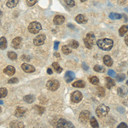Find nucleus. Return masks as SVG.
Returning <instances> with one entry per match:
<instances>
[{
    "instance_id": "nucleus-1",
    "label": "nucleus",
    "mask_w": 128,
    "mask_h": 128,
    "mask_svg": "<svg viewBox=\"0 0 128 128\" xmlns=\"http://www.w3.org/2000/svg\"><path fill=\"white\" fill-rule=\"evenodd\" d=\"M96 44L99 48L102 50H110L113 48L114 42L112 40H109V38H102V40H99Z\"/></svg>"
},
{
    "instance_id": "nucleus-2",
    "label": "nucleus",
    "mask_w": 128,
    "mask_h": 128,
    "mask_svg": "<svg viewBox=\"0 0 128 128\" xmlns=\"http://www.w3.org/2000/svg\"><path fill=\"white\" fill-rule=\"evenodd\" d=\"M95 42V35L93 32H89L86 34V38H84V45L87 49H92Z\"/></svg>"
},
{
    "instance_id": "nucleus-3",
    "label": "nucleus",
    "mask_w": 128,
    "mask_h": 128,
    "mask_svg": "<svg viewBox=\"0 0 128 128\" xmlns=\"http://www.w3.org/2000/svg\"><path fill=\"white\" fill-rule=\"evenodd\" d=\"M108 112H109V108L104 104L99 105L96 109V114L99 118H102V117L106 116Z\"/></svg>"
},
{
    "instance_id": "nucleus-4",
    "label": "nucleus",
    "mask_w": 128,
    "mask_h": 128,
    "mask_svg": "<svg viewBox=\"0 0 128 128\" xmlns=\"http://www.w3.org/2000/svg\"><path fill=\"white\" fill-rule=\"evenodd\" d=\"M41 29H42V26H41V24L38 22H31L29 24V26H28V31H29L31 34H38Z\"/></svg>"
},
{
    "instance_id": "nucleus-5",
    "label": "nucleus",
    "mask_w": 128,
    "mask_h": 128,
    "mask_svg": "<svg viewBox=\"0 0 128 128\" xmlns=\"http://www.w3.org/2000/svg\"><path fill=\"white\" fill-rule=\"evenodd\" d=\"M60 83L57 80H50L46 83V87L48 88V90H51V92H55L59 88Z\"/></svg>"
},
{
    "instance_id": "nucleus-6",
    "label": "nucleus",
    "mask_w": 128,
    "mask_h": 128,
    "mask_svg": "<svg viewBox=\"0 0 128 128\" xmlns=\"http://www.w3.org/2000/svg\"><path fill=\"white\" fill-rule=\"evenodd\" d=\"M82 98H83V95L79 90H75L71 95V101L74 104H78V102H81Z\"/></svg>"
},
{
    "instance_id": "nucleus-7",
    "label": "nucleus",
    "mask_w": 128,
    "mask_h": 128,
    "mask_svg": "<svg viewBox=\"0 0 128 128\" xmlns=\"http://www.w3.org/2000/svg\"><path fill=\"white\" fill-rule=\"evenodd\" d=\"M90 111H87V110L82 111V112L80 113V117H79L80 122H81L83 124H86L87 123V121L89 120V119H90Z\"/></svg>"
},
{
    "instance_id": "nucleus-8",
    "label": "nucleus",
    "mask_w": 128,
    "mask_h": 128,
    "mask_svg": "<svg viewBox=\"0 0 128 128\" xmlns=\"http://www.w3.org/2000/svg\"><path fill=\"white\" fill-rule=\"evenodd\" d=\"M28 113V109L23 108V107H17L16 109L15 110V116L17 117V118H22V117H24L25 115Z\"/></svg>"
},
{
    "instance_id": "nucleus-9",
    "label": "nucleus",
    "mask_w": 128,
    "mask_h": 128,
    "mask_svg": "<svg viewBox=\"0 0 128 128\" xmlns=\"http://www.w3.org/2000/svg\"><path fill=\"white\" fill-rule=\"evenodd\" d=\"M45 37L44 34H40L36 37V38L34 40V44L36 46H40V45H43L44 44V41H45Z\"/></svg>"
},
{
    "instance_id": "nucleus-10",
    "label": "nucleus",
    "mask_w": 128,
    "mask_h": 128,
    "mask_svg": "<svg viewBox=\"0 0 128 128\" xmlns=\"http://www.w3.org/2000/svg\"><path fill=\"white\" fill-rule=\"evenodd\" d=\"M57 127H74V125L64 119H59L56 124Z\"/></svg>"
},
{
    "instance_id": "nucleus-11",
    "label": "nucleus",
    "mask_w": 128,
    "mask_h": 128,
    "mask_svg": "<svg viewBox=\"0 0 128 128\" xmlns=\"http://www.w3.org/2000/svg\"><path fill=\"white\" fill-rule=\"evenodd\" d=\"M22 68L24 72L26 73H28V74H31V73H34L35 71V68L34 66L30 65V64H26V63H23L22 65Z\"/></svg>"
},
{
    "instance_id": "nucleus-12",
    "label": "nucleus",
    "mask_w": 128,
    "mask_h": 128,
    "mask_svg": "<svg viewBox=\"0 0 128 128\" xmlns=\"http://www.w3.org/2000/svg\"><path fill=\"white\" fill-rule=\"evenodd\" d=\"M22 40L20 37H16V38H14L11 42V44L13 46V48L15 49H20V45H22Z\"/></svg>"
},
{
    "instance_id": "nucleus-13",
    "label": "nucleus",
    "mask_w": 128,
    "mask_h": 128,
    "mask_svg": "<svg viewBox=\"0 0 128 128\" xmlns=\"http://www.w3.org/2000/svg\"><path fill=\"white\" fill-rule=\"evenodd\" d=\"M4 73L5 74H7V75L9 76H12L14 75L16 73V68L13 67V66H7V67L5 68L4 69Z\"/></svg>"
},
{
    "instance_id": "nucleus-14",
    "label": "nucleus",
    "mask_w": 128,
    "mask_h": 128,
    "mask_svg": "<svg viewBox=\"0 0 128 128\" xmlns=\"http://www.w3.org/2000/svg\"><path fill=\"white\" fill-rule=\"evenodd\" d=\"M74 77H75V75H74V74L72 71H67L65 74V76H64L65 81L67 82V83H70V82L74 79Z\"/></svg>"
},
{
    "instance_id": "nucleus-15",
    "label": "nucleus",
    "mask_w": 128,
    "mask_h": 128,
    "mask_svg": "<svg viewBox=\"0 0 128 128\" xmlns=\"http://www.w3.org/2000/svg\"><path fill=\"white\" fill-rule=\"evenodd\" d=\"M53 22H54V23L56 25H62L64 22H65V17H64L63 16H60V15L56 16L54 17Z\"/></svg>"
},
{
    "instance_id": "nucleus-16",
    "label": "nucleus",
    "mask_w": 128,
    "mask_h": 128,
    "mask_svg": "<svg viewBox=\"0 0 128 128\" xmlns=\"http://www.w3.org/2000/svg\"><path fill=\"white\" fill-rule=\"evenodd\" d=\"M105 83H106V86L108 89H111L113 86H114V84H115L114 80L112 78H110V77H106V78H105Z\"/></svg>"
},
{
    "instance_id": "nucleus-17",
    "label": "nucleus",
    "mask_w": 128,
    "mask_h": 128,
    "mask_svg": "<svg viewBox=\"0 0 128 128\" xmlns=\"http://www.w3.org/2000/svg\"><path fill=\"white\" fill-rule=\"evenodd\" d=\"M75 20H76V22H78V23H80V24H86V22H87V20L84 17V16L81 15V14H80V15H78L76 16Z\"/></svg>"
},
{
    "instance_id": "nucleus-18",
    "label": "nucleus",
    "mask_w": 128,
    "mask_h": 128,
    "mask_svg": "<svg viewBox=\"0 0 128 128\" xmlns=\"http://www.w3.org/2000/svg\"><path fill=\"white\" fill-rule=\"evenodd\" d=\"M104 63L105 64L106 66H108V67H111V66L113 65V60L109 56H104Z\"/></svg>"
},
{
    "instance_id": "nucleus-19",
    "label": "nucleus",
    "mask_w": 128,
    "mask_h": 128,
    "mask_svg": "<svg viewBox=\"0 0 128 128\" xmlns=\"http://www.w3.org/2000/svg\"><path fill=\"white\" fill-rule=\"evenodd\" d=\"M117 92H118L119 96H125L128 93V90H127L126 87H125V86H121V87L118 88V90H117Z\"/></svg>"
},
{
    "instance_id": "nucleus-20",
    "label": "nucleus",
    "mask_w": 128,
    "mask_h": 128,
    "mask_svg": "<svg viewBox=\"0 0 128 128\" xmlns=\"http://www.w3.org/2000/svg\"><path fill=\"white\" fill-rule=\"evenodd\" d=\"M20 0H8L6 5L8 8H15L16 5L18 4Z\"/></svg>"
},
{
    "instance_id": "nucleus-21",
    "label": "nucleus",
    "mask_w": 128,
    "mask_h": 128,
    "mask_svg": "<svg viewBox=\"0 0 128 128\" xmlns=\"http://www.w3.org/2000/svg\"><path fill=\"white\" fill-rule=\"evenodd\" d=\"M7 48V40L5 37L0 38V50H5Z\"/></svg>"
},
{
    "instance_id": "nucleus-22",
    "label": "nucleus",
    "mask_w": 128,
    "mask_h": 128,
    "mask_svg": "<svg viewBox=\"0 0 128 128\" xmlns=\"http://www.w3.org/2000/svg\"><path fill=\"white\" fill-rule=\"evenodd\" d=\"M23 100L26 102H28V104H32V102H34L35 98L32 95H26V96H25L23 98Z\"/></svg>"
},
{
    "instance_id": "nucleus-23",
    "label": "nucleus",
    "mask_w": 128,
    "mask_h": 128,
    "mask_svg": "<svg viewBox=\"0 0 128 128\" xmlns=\"http://www.w3.org/2000/svg\"><path fill=\"white\" fill-rule=\"evenodd\" d=\"M74 87H78V88H84L86 86V83L83 81V80H77L73 84Z\"/></svg>"
},
{
    "instance_id": "nucleus-24",
    "label": "nucleus",
    "mask_w": 128,
    "mask_h": 128,
    "mask_svg": "<svg viewBox=\"0 0 128 128\" xmlns=\"http://www.w3.org/2000/svg\"><path fill=\"white\" fill-rule=\"evenodd\" d=\"M128 32V25H124L119 30V34L120 36H124Z\"/></svg>"
},
{
    "instance_id": "nucleus-25",
    "label": "nucleus",
    "mask_w": 128,
    "mask_h": 128,
    "mask_svg": "<svg viewBox=\"0 0 128 128\" xmlns=\"http://www.w3.org/2000/svg\"><path fill=\"white\" fill-rule=\"evenodd\" d=\"M10 127H24L23 123L20 122V121H13L10 124Z\"/></svg>"
},
{
    "instance_id": "nucleus-26",
    "label": "nucleus",
    "mask_w": 128,
    "mask_h": 128,
    "mask_svg": "<svg viewBox=\"0 0 128 128\" xmlns=\"http://www.w3.org/2000/svg\"><path fill=\"white\" fill-rule=\"evenodd\" d=\"M52 66H53V68L55 69V71L58 74H61L62 72V68L60 67V65L57 62H53L52 63Z\"/></svg>"
},
{
    "instance_id": "nucleus-27",
    "label": "nucleus",
    "mask_w": 128,
    "mask_h": 128,
    "mask_svg": "<svg viewBox=\"0 0 128 128\" xmlns=\"http://www.w3.org/2000/svg\"><path fill=\"white\" fill-rule=\"evenodd\" d=\"M62 51L63 52L64 55H68L71 53V49L68 45H63L62 48Z\"/></svg>"
},
{
    "instance_id": "nucleus-28",
    "label": "nucleus",
    "mask_w": 128,
    "mask_h": 128,
    "mask_svg": "<svg viewBox=\"0 0 128 128\" xmlns=\"http://www.w3.org/2000/svg\"><path fill=\"white\" fill-rule=\"evenodd\" d=\"M68 45L69 47H71V48H73V49H76V48H78L79 47V43L77 42L76 40H71V41H69V43H68Z\"/></svg>"
},
{
    "instance_id": "nucleus-29",
    "label": "nucleus",
    "mask_w": 128,
    "mask_h": 128,
    "mask_svg": "<svg viewBox=\"0 0 128 128\" xmlns=\"http://www.w3.org/2000/svg\"><path fill=\"white\" fill-rule=\"evenodd\" d=\"M122 16L120 14H117V13H110L109 14V18L111 19H116V20H119V19H121Z\"/></svg>"
},
{
    "instance_id": "nucleus-30",
    "label": "nucleus",
    "mask_w": 128,
    "mask_h": 128,
    "mask_svg": "<svg viewBox=\"0 0 128 128\" xmlns=\"http://www.w3.org/2000/svg\"><path fill=\"white\" fill-rule=\"evenodd\" d=\"M8 57L10 59V60H16L17 59V55H16V52H14V51H9L8 52Z\"/></svg>"
},
{
    "instance_id": "nucleus-31",
    "label": "nucleus",
    "mask_w": 128,
    "mask_h": 128,
    "mask_svg": "<svg viewBox=\"0 0 128 128\" xmlns=\"http://www.w3.org/2000/svg\"><path fill=\"white\" fill-rule=\"evenodd\" d=\"M89 80L92 84H98L99 83V79L96 76H92V77H90Z\"/></svg>"
},
{
    "instance_id": "nucleus-32",
    "label": "nucleus",
    "mask_w": 128,
    "mask_h": 128,
    "mask_svg": "<svg viewBox=\"0 0 128 128\" xmlns=\"http://www.w3.org/2000/svg\"><path fill=\"white\" fill-rule=\"evenodd\" d=\"M8 90L5 88H0V98H4L7 96Z\"/></svg>"
},
{
    "instance_id": "nucleus-33",
    "label": "nucleus",
    "mask_w": 128,
    "mask_h": 128,
    "mask_svg": "<svg viewBox=\"0 0 128 128\" xmlns=\"http://www.w3.org/2000/svg\"><path fill=\"white\" fill-rule=\"evenodd\" d=\"M90 126H92V127H96V128L99 127V125H98V120H96L95 119L94 117H92V118L90 119Z\"/></svg>"
},
{
    "instance_id": "nucleus-34",
    "label": "nucleus",
    "mask_w": 128,
    "mask_h": 128,
    "mask_svg": "<svg viewBox=\"0 0 128 128\" xmlns=\"http://www.w3.org/2000/svg\"><path fill=\"white\" fill-rule=\"evenodd\" d=\"M34 108L37 110V112H38V114H44V107H40V106H34Z\"/></svg>"
},
{
    "instance_id": "nucleus-35",
    "label": "nucleus",
    "mask_w": 128,
    "mask_h": 128,
    "mask_svg": "<svg viewBox=\"0 0 128 128\" xmlns=\"http://www.w3.org/2000/svg\"><path fill=\"white\" fill-rule=\"evenodd\" d=\"M98 93L100 96H104L105 95V90L102 87H101V86H98Z\"/></svg>"
},
{
    "instance_id": "nucleus-36",
    "label": "nucleus",
    "mask_w": 128,
    "mask_h": 128,
    "mask_svg": "<svg viewBox=\"0 0 128 128\" xmlns=\"http://www.w3.org/2000/svg\"><path fill=\"white\" fill-rule=\"evenodd\" d=\"M126 78V75L124 74H117L116 75V80H118V81H123L124 80H125Z\"/></svg>"
},
{
    "instance_id": "nucleus-37",
    "label": "nucleus",
    "mask_w": 128,
    "mask_h": 128,
    "mask_svg": "<svg viewBox=\"0 0 128 128\" xmlns=\"http://www.w3.org/2000/svg\"><path fill=\"white\" fill-rule=\"evenodd\" d=\"M94 71L101 73V72H104V68L99 65H96V66H94Z\"/></svg>"
},
{
    "instance_id": "nucleus-38",
    "label": "nucleus",
    "mask_w": 128,
    "mask_h": 128,
    "mask_svg": "<svg viewBox=\"0 0 128 128\" xmlns=\"http://www.w3.org/2000/svg\"><path fill=\"white\" fill-rule=\"evenodd\" d=\"M65 3L67 4V5H68L69 7H74V6L75 5L74 0H65Z\"/></svg>"
},
{
    "instance_id": "nucleus-39",
    "label": "nucleus",
    "mask_w": 128,
    "mask_h": 128,
    "mask_svg": "<svg viewBox=\"0 0 128 128\" xmlns=\"http://www.w3.org/2000/svg\"><path fill=\"white\" fill-rule=\"evenodd\" d=\"M26 2L28 6H34L37 3V0H26Z\"/></svg>"
},
{
    "instance_id": "nucleus-40",
    "label": "nucleus",
    "mask_w": 128,
    "mask_h": 128,
    "mask_svg": "<svg viewBox=\"0 0 128 128\" xmlns=\"http://www.w3.org/2000/svg\"><path fill=\"white\" fill-rule=\"evenodd\" d=\"M20 59L22 60V61L24 62H29L31 60V57L29 56H26V55H23L20 56Z\"/></svg>"
},
{
    "instance_id": "nucleus-41",
    "label": "nucleus",
    "mask_w": 128,
    "mask_h": 128,
    "mask_svg": "<svg viewBox=\"0 0 128 128\" xmlns=\"http://www.w3.org/2000/svg\"><path fill=\"white\" fill-rule=\"evenodd\" d=\"M18 81H19V80H18L17 78H12V79L8 80V83L9 84H16V83H18Z\"/></svg>"
},
{
    "instance_id": "nucleus-42",
    "label": "nucleus",
    "mask_w": 128,
    "mask_h": 128,
    "mask_svg": "<svg viewBox=\"0 0 128 128\" xmlns=\"http://www.w3.org/2000/svg\"><path fill=\"white\" fill-rule=\"evenodd\" d=\"M108 75H110V76H112V77H114L115 76V72L114 71V70H108Z\"/></svg>"
},
{
    "instance_id": "nucleus-43",
    "label": "nucleus",
    "mask_w": 128,
    "mask_h": 128,
    "mask_svg": "<svg viewBox=\"0 0 128 128\" xmlns=\"http://www.w3.org/2000/svg\"><path fill=\"white\" fill-rule=\"evenodd\" d=\"M118 127H119V128H121V127H122V128H126V127H127V125H126V123H120V125L118 126Z\"/></svg>"
},
{
    "instance_id": "nucleus-44",
    "label": "nucleus",
    "mask_w": 128,
    "mask_h": 128,
    "mask_svg": "<svg viewBox=\"0 0 128 128\" xmlns=\"http://www.w3.org/2000/svg\"><path fill=\"white\" fill-rule=\"evenodd\" d=\"M118 3H119V4H120V5L126 4V0H118Z\"/></svg>"
},
{
    "instance_id": "nucleus-45",
    "label": "nucleus",
    "mask_w": 128,
    "mask_h": 128,
    "mask_svg": "<svg viewBox=\"0 0 128 128\" xmlns=\"http://www.w3.org/2000/svg\"><path fill=\"white\" fill-rule=\"evenodd\" d=\"M58 45H59V42L58 41H56L55 44H54V49L56 50H57V49H58Z\"/></svg>"
},
{
    "instance_id": "nucleus-46",
    "label": "nucleus",
    "mask_w": 128,
    "mask_h": 128,
    "mask_svg": "<svg viewBox=\"0 0 128 128\" xmlns=\"http://www.w3.org/2000/svg\"><path fill=\"white\" fill-rule=\"evenodd\" d=\"M125 43H126V44L128 45V34L126 36V38H125Z\"/></svg>"
},
{
    "instance_id": "nucleus-47",
    "label": "nucleus",
    "mask_w": 128,
    "mask_h": 128,
    "mask_svg": "<svg viewBox=\"0 0 128 128\" xmlns=\"http://www.w3.org/2000/svg\"><path fill=\"white\" fill-rule=\"evenodd\" d=\"M83 68H84L86 69V70H87V69L89 68V67H88V66H86V64H84V63L83 64Z\"/></svg>"
},
{
    "instance_id": "nucleus-48",
    "label": "nucleus",
    "mask_w": 128,
    "mask_h": 128,
    "mask_svg": "<svg viewBox=\"0 0 128 128\" xmlns=\"http://www.w3.org/2000/svg\"><path fill=\"white\" fill-rule=\"evenodd\" d=\"M47 72H48L49 74H52V70H51L50 68H48V70H47Z\"/></svg>"
},
{
    "instance_id": "nucleus-49",
    "label": "nucleus",
    "mask_w": 128,
    "mask_h": 128,
    "mask_svg": "<svg viewBox=\"0 0 128 128\" xmlns=\"http://www.w3.org/2000/svg\"><path fill=\"white\" fill-rule=\"evenodd\" d=\"M2 15H3V13H2V11L0 10V22H1V18H2Z\"/></svg>"
},
{
    "instance_id": "nucleus-50",
    "label": "nucleus",
    "mask_w": 128,
    "mask_h": 128,
    "mask_svg": "<svg viewBox=\"0 0 128 128\" xmlns=\"http://www.w3.org/2000/svg\"><path fill=\"white\" fill-rule=\"evenodd\" d=\"M55 56H56V57H60V55L58 54V53H55Z\"/></svg>"
},
{
    "instance_id": "nucleus-51",
    "label": "nucleus",
    "mask_w": 128,
    "mask_h": 128,
    "mask_svg": "<svg viewBox=\"0 0 128 128\" xmlns=\"http://www.w3.org/2000/svg\"><path fill=\"white\" fill-rule=\"evenodd\" d=\"M4 104V102L3 101H0V104Z\"/></svg>"
},
{
    "instance_id": "nucleus-52",
    "label": "nucleus",
    "mask_w": 128,
    "mask_h": 128,
    "mask_svg": "<svg viewBox=\"0 0 128 128\" xmlns=\"http://www.w3.org/2000/svg\"><path fill=\"white\" fill-rule=\"evenodd\" d=\"M81 2H84V1H86V0H80Z\"/></svg>"
},
{
    "instance_id": "nucleus-53",
    "label": "nucleus",
    "mask_w": 128,
    "mask_h": 128,
    "mask_svg": "<svg viewBox=\"0 0 128 128\" xmlns=\"http://www.w3.org/2000/svg\"><path fill=\"white\" fill-rule=\"evenodd\" d=\"M126 84H127V86H128V80H127V81H126Z\"/></svg>"
},
{
    "instance_id": "nucleus-54",
    "label": "nucleus",
    "mask_w": 128,
    "mask_h": 128,
    "mask_svg": "<svg viewBox=\"0 0 128 128\" xmlns=\"http://www.w3.org/2000/svg\"><path fill=\"white\" fill-rule=\"evenodd\" d=\"M0 112H1V107H0Z\"/></svg>"
},
{
    "instance_id": "nucleus-55",
    "label": "nucleus",
    "mask_w": 128,
    "mask_h": 128,
    "mask_svg": "<svg viewBox=\"0 0 128 128\" xmlns=\"http://www.w3.org/2000/svg\"><path fill=\"white\" fill-rule=\"evenodd\" d=\"M127 74H128V72H127Z\"/></svg>"
}]
</instances>
